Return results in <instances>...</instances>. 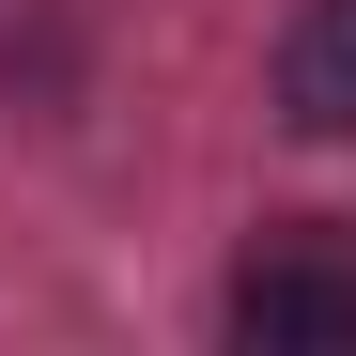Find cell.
<instances>
[{
	"mask_svg": "<svg viewBox=\"0 0 356 356\" xmlns=\"http://www.w3.org/2000/svg\"><path fill=\"white\" fill-rule=\"evenodd\" d=\"M232 341H264V356H356V264L264 248L248 279H232Z\"/></svg>",
	"mask_w": 356,
	"mask_h": 356,
	"instance_id": "6da1fadb",
	"label": "cell"
},
{
	"mask_svg": "<svg viewBox=\"0 0 356 356\" xmlns=\"http://www.w3.org/2000/svg\"><path fill=\"white\" fill-rule=\"evenodd\" d=\"M279 108L310 140H356V0H310V16L279 31Z\"/></svg>",
	"mask_w": 356,
	"mask_h": 356,
	"instance_id": "7a4b0ae2",
	"label": "cell"
}]
</instances>
